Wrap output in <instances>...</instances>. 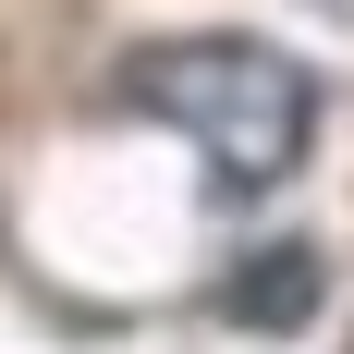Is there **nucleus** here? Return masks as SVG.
<instances>
[{
  "label": "nucleus",
  "instance_id": "nucleus-1",
  "mask_svg": "<svg viewBox=\"0 0 354 354\" xmlns=\"http://www.w3.org/2000/svg\"><path fill=\"white\" fill-rule=\"evenodd\" d=\"M122 98L147 122H171L196 159H208L220 196H269L293 183L306 135H318V73L269 49V37H147L122 62Z\"/></svg>",
  "mask_w": 354,
  "mask_h": 354
},
{
  "label": "nucleus",
  "instance_id": "nucleus-2",
  "mask_svg": "<svg viewBox=\"0 0 354 354\" xmlns=\"http://www.w3.org/2000/svg\"><path fill=\"white\" fill-rule=\"evenodd\" d=\"M318 293H330L318 245H257L245 269L220 281V318H232V330H269V342H293V330L318 318Z\"/></svg>",
  "mask_w": 354,
  "mask_h": 354
}]
</instances>
